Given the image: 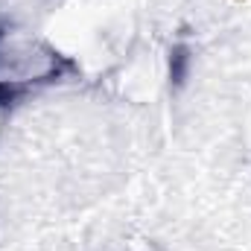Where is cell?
<instances>
[{
    "instance_id": "obj_1",
    "label": "cell",
    "mask_w": 251,
    "mask_h": 251,
    "mask_svg": "<svg viewBox=\"0 0 251 251\" xmlns=\"http://www.w3.org/2000/svg\"><path fill=\"white\" fill-rule=\"evenodd\" d=\"M64 73V56L41 35L0 26V102H12Z\"/></svg>"
}]
</instances>
